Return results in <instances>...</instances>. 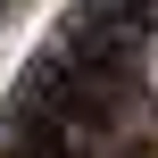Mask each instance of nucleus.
Here are the masks:
<instances>
[{"label":"nucleus","mask_w":158,"mask_h":158,"mask_svg":"<svg viewBox=\"0 0 158 158\" xmlns=\"http://www.w3.org/2000/svg\"><path fill=\"white\" fill-rule=\"evenodd\" d=\"M0 8H8V0H0Z\"/></svg>","instance_id":"obj_1"}]
</instances>
